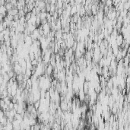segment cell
Returning a JSON list of instances; mask_svg holds the SVG:
<instances>
[{"label": "cell", "mask_w": 130, "mask_h": 130, "mask_svg": "<svg viewBox=\"0 0 130 130\" xmlns=\"http://www.w3.org/2000/svg\"><path fill=\"white\" fill-rule=\"evenodd\" d=\"M53 69H54V68L51 65H49L48 64L47 66L46 67V69H45V75H47V76H51L52 74H53Z\"/></svg>", "instance_id": "cell-1"}, {"label": "cell", "mask_w": 130, "mask_h": 130, "mask_svg": "<svg viewBox=\"0 0 130 130\" xmlns=\"http://www.w3.org/2000/svg\"><path fill=\"white\" fill-rule=\"evenodd\" d=\"M59 108L63 112H65L68 111V105L65 101H62V102H59Z\"/></svg>", "instance_id": "cell-2"}, {"label": "cell", "mask_w": 130, "mask_h": 130, "mask_svg": "<svg viewBox=\"0 0 130 130\" xmlns=\"http://www.w3.org/2000/svg\"><path fill=\"white\" fill-rule=\"evenodd\" d=\"M18 9L16 7H13L12 9L7 12V15H12V16H15V15H18Z\"/></svg>", "instance_id": "cell-3"}, {"label": "cell", "mask_w": 130, "mask_h": 130, "mask_svg": "<svg viewBox=\"0 0 130 130\" xmlns=\"http://www.w3.org/2000/svg\"><path fill=\"white\" fill-rule=\"evenodd\" d=\"M0 15H2L5 17L6 16V15H7V10H6V8H5V5H2V6H0Z\"/></svg>", "instance_id": "cell-4"}, {"label": "cell", "mask_w": 130, "mask_h": 130, "mask_svg": "<svg viewBox=\"0 0 130 130\" xmlns=\"http://www.w3.org/2000/svg\"><path fill=\"white\" fill-rule=\"evenodd\" d=\"M37 27L35 24H30V25H27V29L28 30V31H29L31 33L35 29H37Z\"/></svg>", "instance_id": "cell-5"}, {"label": "cell", "mask_w": 130, "mask_h": 130, "mask_svg": "<svg viewBox=\"0 0 130 130\" xmlns=\"http://www.w3.org/2000/svg\"><path fill=\"white\" fill-rule=\"evenodd\" d=\"M5 8H6L7 12L9 10L12 9L14 6L10 3V1H5Z\"/></svg>", "instance_id": "cell-6"}, {"label": "cell", "mask_w": 130, "mask_h": 130, "mask_svg": "<svg viewBox=\"0 0 130 130\" xmlns=\"http://www.w3.org/2000/svg\"><path fill=\"white\" fill-rule=\"evenodd\" d=\"M37 16H39V18L41 20H44V19H47V12H41L40 14L37 15Z\"/></svg>", "instance_id": "cell-7"}, {"label": "cell", "mask_w": 130, "mask_h": 130, "mask_svg": "<svg viewBox=\"0 0 130 130\" xmlns=\"http://www.w3.org/2000/svg\"><path fill=\"white\" fill-rule=\"evenodd\" d=\"M2 77H3V81H5V82H8V81L10 80V78H9V76L8 75V74L7 73H5V74H4L3 75H2Z\"/></svg>", "instance_id": "cell-8"}, {"label": "cell", "mask_w": 130, "mask_h": 130, "mask_svg": "<svg viewBox=\"0 0 130 130\" xmlns=\"http://www.w3.org/2000/svg\"><path fill=\"white\" fill-rule=\"evenodd\" d=\"M105 5L109 8L114 6V5H113V1H111V0H107V1L105 2Z\"/></svg>", "instance_id": "cell-9"}, {"label": "cell", "mask_w": 130, "mask_h": 130, "mask_svg": "<svg viewBox=\"0 0 130 130\" xmlns=\"http://www.w3.org/2000/svg\"><path fill=\"white\" fill-rule=\"evenodd\" d=\"M31 12H28L27 13H26L25 14V15H24V18H25V21L27 22L28 20H29L30 18H31Z\"/></svg>", "instance_id": "cell-10"}, {"label": "cell", "mask_w": 130, "mask_h": 130, "mask_svg": "<svg viewBox=\"0 0 130 130\" xmlns=\"http://www.w3.org/2000/svg\"><path fill=\"white\" fill-rule=\"evenodd\" d=\"M3 100H4V102H5V104H7V105H8L9 104V103L11 102V99L8 98V97H6V98H3L2 99Z\"/></svg>", "instance_id": "cell-11"}, {"label": "cell", "mask_w": 130, "mask_h": 130, "mask_svg": "<svg viewBox=\"0 0 130 130\" xmlns=\"http://www.w3.org/2000/svg\"><path fill=\"white\" fill-rule=\"evenodd\" d=\"M33 129L34 130H41V125H40V123H37L35 124L34 126H33Z\"/></svg>", "instance_id": "cell-12"}, {"label": "cell", "mask_w": 130, "mask_h": 130, "mask_svg": "<svg viewBox=\"0 0 130 130\" xmlns=\"http://www.w3.org/2000/svg\"><path fill=\"white\" fill-rule=\"evenodd\" d=\"M31 65H32V66H37V65H38V62H37V59H33V60H32V61H31Z\"/></svg>", "instance_id": "cell-13"}, {"label": "cell", "mask_w": 130, "mask_h": 130, "mask_svg": "<svg viewBox=\"0 0 130 130\" xmlns=\"http://www.w3.org/2000/svg\"><path fill=\"white\" fill-rule=\"evenodd\" d=\"M18 106H19V104L18 103H16V104H14V110L16 111L17 110H18Z\"/></svg>", "instance_id": "cell-14"}, {"label": "cell", "mask_w": 130, "mask_h": 130, "mask_svg": "<svg viewBox=\"0 0 130 130\" xmlns=\"http://www.w3.org/2000/svg\"><path fill=\"white\" fill-rule=\"evenodd\" d=\"M0 100H1V97H0Z\"/></svg>", "instance_id": "cell-15"}, {"label": "cell", "mask_w": 130, "mask_h": 130, "mask_svg": "<svg viewBox=\"0 0 130 130\" xmlns=\"http://www.w3.org/2000/svg\"><path fill=\"white\" fill-rule=\"evenodd\" d=\"M0 130H2V129H0Z\"/></svg>", "instance_id": "cell-16"}]
</instances>
